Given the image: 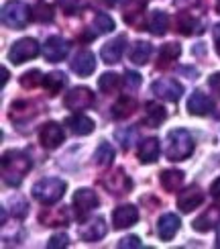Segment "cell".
Listing matches in <instances>:
<instances>
[{
  "mask_svg": "<svg viewBox=\"0 0 220 249\" xmlns=\"http://www.w3.org/2000/svg\"><path fill=\"white\" fill-rule=\"evenodd\" d=\"M31 170V158L20 151V149H10L2 155V178H4V184L13 186H20L23 178L27 176V172Z\"/></svg>",
  "mask_w": 220,
  "mask_h": 249,
  "instance_id": "6da1fadb",
  "label": "cell"
},
{
  "mask_svg": "<svg viewBox=\"0 0 220 249\" xmlns=\"http://www.w3.org/2000/svg\"><path fill=\"white\" fill-rule=\"evenodd\" d=\"M167 141H169V145H167V158L171 161H184L190 158L194 151V137L190 135V131H186V129L169 131Z\"/></svg>",
  "mask_w": 220,
  "mask_h": 249,
  "instance_id": "7a4b0ae2",
  "label": "cell"
},
{
  "mask_svg": "<svg viewBox=\"0 0 220 249\" xmlns=\"http://www.w3.org/2000/svg\"><path fill=\"white\" fill-rule=\"evenodd\" d=\"M68 184L59 178H45V180H39L33 186V196L41 202V204H55L61 196L66 194Z\"/></svg>",
  "mask_w": 220,
  "mask_h": 249,
  "instance_id": "3957f363",
  "label": "cell"
},
{
  "mask_svg": "<svg viewBox=\"0 0 220 249\" xmlns=\"http://www.w3.org/2000/svg\"><path fill=\"white\" fill-rule=\"evenodd\" d=\"M31 20V8L23 2V0H10L2 8V23L8 29H25Z\"/></svg>",
  "mask_w": 220,
  "mask_h": 249,
  "instance_id": "277c9868",
  "label": "cell"
},
{
  "mask_svg": "<svg viewBox=\"0 0 220 249\" xmlns=\"http://www.w3.org/2000/svg\"><path fill=\"white\" fill-rule=\"evenodd\" d=\"M39 55V43L35 39L31 37H25V39H18L13 43V47L8 49V59L13 61L15 66H20L25 64V61L33 59Z\"/></svg>",
  "mask_w": 220,
  "mask_h": 249,
  "instance_id": "5b68a950",
  "label": "cell"
},
{
  "mask_svg": "<svg viewBox=\"0 0 220 249\" xmlns=\"http://www.w3.org/2000/svg\"><path fill=\"white\" fill-rule=\"evenodd\" d=\"M151 90H153V94H157L159 98L169 100V102H177L182 98V94H184V86L177 80H173V78H159V80H155L151 84Z\"/></svg>",
  "mask_w": 220,
  "mask_h": 249,
  "instance_id": "8992f818",
  "label": "cell"
},
{
  "mask_svg": "<svg viewBox=\"0 0 220 249\" xmlns=\"http://www.w3.org/2000/svg\"><path fill=\"white\" fill-rule=\"evenodd\" d=\"M64 105L69 110H86L94 105V92L86 86H78L69 90V94H66Z\"/></svg>",
  "mask_w": 220,
  "mask_h": 249,
  "instance_id": "52a82bcc",
  "label": "cell"
},
{
  "mask_svg": "<svg viewBox=\"0 0 220 249\" xmlns=\"http://www.w3.org/2000/svg\"><path fill=\"white\" fill-rule=\"evenodd\" d=\"M64 139H66V133H64V129H61L59 123H53V121L45 123L43 129L39 131V141H41V145H43V147H47V149L59 147V145L64 143Z\"/></svg>",
  "mask_w": 220,
  "mask_h": 249,
  "instance_id": "ba28073f",
  "label": "cell"
},
{
  "mask_svg": "<svg viewBox=\"0 0 220 249\" xmlns=\"http://www.w3.org/2000/svg\"><path fill=\"white\" fill-rule=\"evenodd\" d=\"M139 221V209L135 204H122L112 213V225L114 229H129Z\"/></svg>",
  "mask_w": 220,
  "mask_h": 249,
  "instance_id": "9c48e42d",
  "label": "cell"
},
{
  "mask_svg": "<svg viewBox=\"0 0 220 249\" xmlns=\"http://www.w3.org/2000/svg\"><path fill=\"white\" fill-rule=\"evenodd\" d=\"M68 51H69V43L64 39V37H49L45 41V45H43V55L47 61H51V64H55V61H61L66 55H68Z\"/></svg>",
  "mask_w": 220,
  "mask_h": 249,
  "instance_id": "30bf717a",
  "label": "cell"
},
{
  "mask_svg": "<svg viewBox=\"0 0 220 249\" xmlns=\"http://www.w3.org/2000/svg\"><path fill=\"white\" fill-rule=\"evenodd\" d=\"M106 231H108L106 221H104L102 216H96V219H92L90 223H86L80 229V239L86 241V243H96V241L104 239Z\"/></svg>",
  "mask_w": 220,
  "mask_h": 249,
  "instance_id": "8fae6325",
  "label": "cell"
},
{
  "mask_svg": "<svg viewBox=\"0 0 220 249\" xmlns=\"http://www.w3.org/2000/svg\"><path fill=\"white\" fill-rule=\"evenodd\" d=\"M71 70L76 71L78 76L86 78V76L92 74L94 70H96V57H94L92 51L82 49V51H78V53L73 55V59H71Z\"/></svg>",
  "mask_w": 220,
  "mask_h": 249,
  "instance_id": "7c38bea8",
  "label": "cell"
},
{
  "mask_svg": "<svg viewBox=\"0 0 220 249\" xmlns=\"http://www.w3.org/2000/svg\"><path fill=\"white\" fill-rule=\"evenodd\" d=\"M180 225H182V221H180L177 214H173V213L163 214L161 219L157 221V235H159V239L161 241H171L175 237V233L180 231Z\"/></svg>",
  "mask_w": 220,
  "mask_h": 249,
  "instance_id": "4fadbf2b",
  "label": "cell"
},
{
  "mask_svg": "<svg viewBox=\"0 0 220 249\" xmlns=\"http://www.w3.org/2000/svg\"><path fill=\"white\" fill-rule=\"evenodd\" d=\"M124 43H127V37L118 35V37H114L112 41H108L106 45H102L100 55L104 59V64H118L122 53H124Z\"/></svg>",
  "mask_w": 220,
  "mask_h": 249,
  "instance_id": "5bb4252c",
  "label": "cell"
},
{
  "mask_svg": "<svg viewBox=\"0 0 220 249\" xmlns=\"http://www.w3.org/2000/svg\"><path fill=\"white\" fill-rule=\"evenodd\" d=\"M98 202L100 200H98L96 192L90 190V188H80V190H76V194H73V206L78 209L80 216H84L86 213L94 211L98 206Z\"/></svg>",
  "mask_w": 220,
  "mask_h": 249,
  "instance_id": "9a60e30c",
  "label": "cell"
},
{
  "mask_svg": "<svg viewBox=\"0 0 220 249\" xmlns=\"http://www.w3.org/2000/svg\"><path fill=\"white\" fill-rule=\"evenodd\" d=\"M216 225H220V206H208V209L198 216V219H194V223H192L194 231H198V233L210 231Z\"/></svg>",
  "mask_w": 220,
  "mask_h": 249,
  "instance_id": "2e32d148",
  "label": "cell"
},
{
  "mask_svg": "<svg viewBox=\"0 0 220 249\" xmlns=\"http://www.w3.org/2000/svg\"><path fill=\"white\" fill-rule=\"evenodd\" d=\"M104 186L114 194V196H120V194H127L133 188V182L129 180V176L124 174V170H114L106 180H104Z\"/></svg>",
  "mask_w": 220,
  "mask_h": 249,
  "instance_id": "e0dca14e",
  "label": "cell"
},
{
  "mask_svg": "<svg viewBox=\"0 0 220 249\" xmlns=\"http://www.w3.org/2000/svg\"><path fill=\"white\" fill-rule=\"evenodd\" d=\"M214 110V102L212 98H208L204 92H194L187 100V112L196 117H204V115H210Z\"/></svg>",
  "mask_w": 220,
  "mask_h": 249,
  "instance_id": "ac0fdd59",
  "label": "cell"
},
{
  "mask_svg": "<svg viewBox=\"0 0 220 249\" xmlns=\"http://www.w3.org/2000/svg\"><path fill=\"white\" fill-rule=\"evenodd\" d=\"M202 202H204V194L200 192V188H196V186H192V188L184 190L180 196H177V209H180L182 213L196 211Z\"/></svg>",
  "mask_w": 220,
  "mask_h": 249,
  "instance_id": "d6986e66",
  "label": "cell"
},
{
  "mask_svg": "<svg viewBox=\"0 0 220 249\" xmlns=\"http://www.w3.org/2000/svg\"><path fill=\"white\" fill-rule=\"evenodd\" d=\"M143 10H145L143 0H124V8H122L124 23L131 25V27H141V23H143Z\"/></svg>",
  "mask_w": 220,
  "mask_h": 249,
  "instance_id": "ffe728a7",
  "label": "cell"
},
{
  "mask_svg": "<svg viewBox=\"0 0 220 249\" xmlns=\"http://www.w3.org/2000/svg\"><path fill=\"white\" fill-rule=\"evenodd\" d=\"M37 115V110L33 107V102H27V100H17L13 102V107H10V112H8V117L10 121H15V123H23L27 119H33Z\"/></svg>",
  "mask_w": 220,
  "mask_h": 249,
  "instance_id": "44dd1931",
  "label": "cell"
},
{
  "mask_svg": "<svg viewBox=\"0 0 220 249\" xmlns=\"http://www.w3.org/2000/svg\"><path fill=\"white\" fill-rule=\"evenodd\" d=\"M182 55V45L180 43H165L161 45L159 53H157V68L165 70L167 66H171V61H175Z\"/></svg>",
  "mask_w": 220,
  "mask_h": 249,
  "instance_id": "7402d4cb",
  "label": "cell"
},
{
  "mask_svg": "<svg viewBox=\"0 0 220 249\" xmlns=\"http://www.w3.org/2000/svg\"><path fill=\"white\" fill-rule=\"evenodd\" d=\"M66 124L76 133V135H90L94 129H96V123H94L90 117L86 115H73L66 119Z\"/></svg>",
  "mask_w": 220,
  "mask_h": 249,
  "instance_id": "603a6c76",
  "label": "cell"
},
{
  "mask_svg": "<svg viewBox=\"0 0 220 249\" xmlns=\"http://www.w3.org/2000/svg\"><path fill=\"white\" fill-rule=\"evenodd\" d=\"M39 221L45 227H57V225H66L69 221V213L68 209H47L39 214Z\"/></svg>",
  "mask_w": 220,
  "mask_h": 249,
  "instance_id": "cb8c5ba5",
  "label": "cell"
},
{
  "mask_svg": "<svg viewBox=\"0 0 220 249\" xmlns=\"http://www.w3.org/2000/svg\"><path fill=\"white\" fill-rule=\"evenodd\" d=\"M137 108H139L137 100L131 98V96H122V98H118L117 102H114V107H112V117H114V119H129Z\"/></svg>",
  "mask_w": 220,
  "mask_h": 249,
  "instance_id": "d4e9b609",
  "label": "cell"
},
{
  "mask_svg": "<svg viewBox=\"0 0 220 249\" xmlns=\"http://www.w3.org/2000/svg\"><path fill=\"white\" fill-rule=\"evenodd\" d=\"M157 155H159V139L147 137L141 143V147H139V160H141V163H153L157 160Z\"/></svg>",
  "mask_w": 220,
  "mask_h": 249,
  "instance_id": "484cf974",
  "label": "cell"
},
{
  "mask_svg": "<svg viewBox=\"0 0 220 249\" xmlns=\"http://www.w3.org/2000/svg\"><path fill=\"white\" fill-rule=\"evenodd\" d=\"M161 186L167 192H177L184 184V172L180 170H163L161 172Z\"/></svg>",
  "mask_w": 220,
  "mask_h": 249,
  "instance_id": "4316f807",
  "label": "cell"
},
{
  "mask_svg": "<svg viewBox=\"0 0 220 249\" xmlns=\"http://www.w3.org/2000/svg\"><path fill=\"white\" fill-rule=\"evenodd\" d=\"M147 29H149L153 35L163 37L167 33V29H169V17H167V13H163V10H155V13L151 15V20H149V25H147Z\"/></svg>",
  "mask_w": 220,
  "mask_h": 249,
  "instance_id": "83f0119b",
  "label": "cell"
},
{
  "mask_svg": "<svg viewBox=\"0 0 220 249\" xmlns=\"http://www.w3.org/2000/svg\"><path fill=\"white\" fill-rule=\"evenodd\" d=\"M151 53H153V47L149 41H137L131 49V61L137 66H145L147 61H149Z\"/></svg>",
  "mask_w": 220,
  "mask_h": 249,
  "instance_id": "f1b7e54d",
  "label": "cell"
},
{
  "mask_svg": "<svg viewBox=\"0 0 220 249\" xmlns=\"http://www.w3.org/2000/svg\"><path fill=\"white\" fill-rule=\"evenodd\" d=\"M175 27H177V31H180L182 35H194V33H200V23L194 18V17H190L187 13H182V15H177V18H175Z\"/></svg>",
  "mask_w": 220,
  "mask_h": 249,
  "instance_id": "f546056e",
  "label": "cell"
},
{
  "mask_svg": "<svg viewBox=\"0 0 220 249\" xmlns=\"http://www.w3.org/2000/svg\"><path fill=\"white\" fill-rule=\"evenodd\" d=\"M145 124H149V127H157V124H161L167 117V112L161 105H155V102H147L145 105Z\"/></svg>",
  "mask_w": 220,
  "mask_h": 249,
  "instance_id": "4dcf8cb0",
  "label": "cell"
},
{
  "mask_svg": "<svg viewBox=\"0 0 220 249\" xmlns=\"http://www.w3.org/2000/svg\"><path fill=\"white\" fill-rule=\"evenodd\" d=\"M66 86V76L61 71H51V74L43 76V88L49 92L51 96L59 94V90Z\"/></svg>",
  "mask_w": 220,
  "mask_h": 249,
  "instance_id": "1f68e13d",
  "label": "cell"
},
{
  "mask_svg": "<svg viewBox=\"0 0 220 249\" xmlns=\"http://www.w3.org/2000/svg\"><path fill=\"white\" fill-rule=\"evenodd\" d=\"M114 160V149L110 143H100L98 149L94 151V163L98 165V168H108Z\"/></svg>",
  "mask_w": 220,
  "mask_h": 249,
  "instance_id": "d6a6232c",
  "label": "cell"
},
{
  "mask_svg": "<svg viewBox=\"0 0 220 249\" xmlns=\"http://www.w3.org/2000/svg\"><path fill=\"white\" fill-rule=\"evenodd\" d=\"M92 27H94V33H96V35L112 33V31H114V20L106 13H96V15H94V25Z\"/></svg>",
  "mask_w": 220,
  "mask_h": 249,
  "instance_id": "836d02e7",
  "label": "cell"
},
{
  "mask_svg": "<svg viewBox=\"0 0 220 249\" xmlns=\"http://www.w3.org/2000/svg\"><path fill=\"white\" fill-rule=\"evenodd\" d=\"M120 86V78L114 74V71H108V74H102L98 78V88L102 92H106V94H110V92H114Z\"/></svg>",
  "mask_w": 220,
  "mask_h": 249,
  "instance_id": "e575fe53",
  "label": "cell"
},
{
  "mask_svg": "<svg viewBox=\"0 0 220 249\" xmlns=\"http://www.w3.org/2000/svg\"><path fill=\"white\" fill-rule=\"evenodd\" d=\"M41 84H43V74H41L39 70H31V71H27V74L20 76V86L27 88V90H33Z\"/></svg>",
  "mask_w": 220,
  "mask_h": 249,
  "instance_id": "d590c367",
  "label": "cell"
},
{
  "mask_svg": "<svg viewBox=\"0 0 220 249\" xmlns=\"http://www.w3.org/2000/svg\"><path fill=\"white\" fill-rule=\"evenodd\" d=\"M33 18L37 20V23H51V20H53V8H51L47 2H39L35 6Z\"/></svg>",
  "mask_w": 220,
  "mask_h": 249,
  "instance_id": "8d00e7d4",
  "label": "cell"
},
{
  "mask_svg": "<svg viewBox=\"0 0 220 249\" xmlns=\"http://www.w3.org/2000/svg\"><path fill=\"white\" fill-rule=\"evenodd\" d=\"M117 139L120 141L122 149H131V145L135 143V139H137V129H135V127H131V129L118 131V133H117Z\"/></svg>",
  "mask_w": 220,
  "mask_h": 249,
  "instance_id": "74e56055",
  "label": "cell"
},
{
  "mask_svg": "<svg viewBox=\"0 0 220 249\" xmlns=\"http://www.w3.org/2000/svg\"><path fill=\"white\" fill-rule=\"evenodd\" d=\"M55 2L66 15H76L78 10L84 6V0H55Z\"/></svg>",
  "mask_w": 220,
  "mask_h": 249,
  "instance_id": "f35d334b",
  "label": "cell"
},
{
  "mask_svg": "<svg viewBox=\"0 0 220 249\" xmlns=\"http://www.w3.org/2000/svg\"><path fill=\"white\" fill-rule=\"evenodd\" d=\"M141 86V76L137 71H124V88L127 90H137Z\"/></svg>",
  "mask_w": 220,
  "mask_h": 249,
  "instance_id": "ab89813d",
  "label": "cell"
},
{
  "mask_svg": "<svg viewBox=\"0 0 220 249\" xmlns=\"http://www.w3.org/2000/svg\"><path fill=\"white\" fill-rule=\"evenodd\" d=\"M69 245V237L66 233H55L51 239L47 241V247L49 249H57V247H68Z\"/></svg>",
  "mask_w": 220,
  "mask_h": 249,
  "instance_id": "60d3db41",
  "label": "cell"
},
{
  "mask_svg": "<svg viewBox=\"0 0 220 249\" xmlns=\"http://www.w3.org/2000/svg\"><path fill=\"white\" fill-rule=\"evenodd\" d=\"M118 247H122V249H137V247H141V239L137 235H129V237H124V239L118 241Z\"/></svg>",
  "mask_w": 220,
  "mask_h": 249,
  "instance_id": "b9f144b4",
  "label": "cell"
},
{
  "mask_svg": "<svg viewBox=\"0 0 220 249\" xmlns=\"http://www.w3.org/2000/svg\"><path fill=\"white\" fill-rule=\"evenodd\" d=\"M208 84H210V88L216 92V94H220V71H216V74H212L208 78Z\"/></svg>",
  "mask_w": 220,
  "mask_h": 249,
  "instance_id": "7bdbcfd3",
  "label": "cell"
},
{
  "mask_svg": "<svg viewBox=\"0 0 220 249\" xmlns=\"http://www.w3.org/2000/svg\"><path fill=\"white\" fill-rule=\"evenodd\" d=\"M200 0H173V4L177 6V8H192V6H196Z\"/></svg>",
  "mask_w": 220,
  "mask_h": 249,
  "instance_id": "ee69618b",
  "label": "cell"
},
{
  "mask_svg": "<svg viewBox=\"0 0 220 249\" xmlns=\"http://www.w3.org/2000/svg\"><path fill=\"white\" fill-rule=\"evenodd\" d=\"M210 196L214 200H220V178H216L214 182H212V186H210Z\"/></svg>",
  "mask_w": 220,
  "mask_h": 249,
  "instance_id": "f6af8a7d",
  "label": "cell"
},
{
  "mask_svg": "<svg viewBox=\"0 0 220 249\" xmlns=\"http://www.w3.org/2000/svg\"><path fill=\"white\" fill-rule=\"evenodd\" d=\"M214 41H216V45H220V25L214 27Z\"/></svg>",
  "mask_w": 220,
  "mask_h": 249,
  "instance_id": "bcb514c9",
  "label": "cell"
},
{
  "mask_svg": "<svg viewBox=\"0 0 220 249\" xmlns=\"http://www.w3.org/2000/svg\"><path fill=\"white\" fill-rule=\"evenodd\" d=\"M0 74H2V86H4V84H6V80H8V70L2 68V70H0Z\"/></svg>",
  "mask_w": 220,
  "mask_h": 249,
  "instance_id": "7dc6e473",
  "label": "cell"
},
{
  "mask_svg": "<svg viewBox=\"0 0 220 249\" xmlns=\"http://www.w3.org/2000/svg\"><path fill=\"white\" fill-rule=\"evenodd\" d=\"M106 2H108L110 6H114V4H117V2H118V0H106Z\"/></svg>",
  "mask_w": 220,
  "mask_h": 249,
  "instance_id": "c3c4849f",
  "label": "cell"
},
{
  "mask_svg": "<svg viewBox=\"0 0 220 249\" xmlns=\"http://www.w3.org/2000/svg\"><path fill=\"white\" fill-rule=\"evenodd\" d=\"M216 51H218V55H220V45H216Z\"/></svg>",
  "mask_w": 220,
  "mask_h": 249,
  "instance_id": "681fc988",
  "label": "cell"
}]
</instances>
